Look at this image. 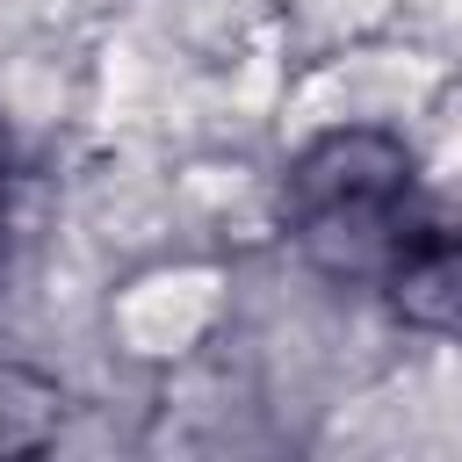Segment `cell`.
Listing matches in <instances>:
<instances>
[{"mask_svg": "<svg viewBox=\"0 0 462 462\" xmlns=\"http://www.w3.org/2000/svg\"><path fill=\"white\" fill-rule=\"evenodd\" d=\"M65 419V397L51 383H36L29 368H0V455L14 448H43Z\"/></svg>", "mask_w": 462, "mask_h": 462, "instance_id": "obj_3", "label": "cell"}, {"mask_svg": "<svg viewBox=\"0 0 462 462\" xmlns=\"http://www.w3.org/2000/svg\"><path fill=\"white\" fill-rule=\"evenodd\" d=\"M0 180H7V173H0Z\"/></svg>", "mask_w": 462, "mask_h": 462, "instance_id": "obj_4", "label": "cell"}, {"mask_svg": "<svg viewBox=\"0 0 462 462\" xmlns=\"http://www.w3.org/2000/svg\"><path fill=\"white\" fill-rule=\"evenodd\" d=\"M383 303L411 332H462V231L455 224H411L375 274Z\"/></svg>", "mask_w": 462, "mask_h": 462, "instance_id": "obj_2", "label": "cell"}, {"mask_svg": "<svg viewBox=\"0 0 462 462\" xmlns=\"http://www.w3.org/2000/svg\"><path fill=\"white\" fill-rule=\"evenodd\" d=\"M282 224L325 282H375L411 231V144L375 123L310 137L282 173Z\"/></svg>", "mask_w": 462, "mask_h": 462, "instance_id": "obj_1", "label": "cell"}]
</instances>
